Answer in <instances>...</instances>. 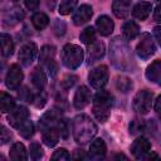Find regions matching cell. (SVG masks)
<instances>
[{
  "label": "cell",
  "mask_w": 161,
  "mask_h": 161,
  "mask_svg": "<svg viewBox=\"0 0 161 161\" xmlns=\"http://www.w3.org/2000/svg\"><path fill=\"white\" fill-rule=\"evenodd\" d=\"M11 140V133L10 131L5 127V126H1V137H0V141H1V145L9 142Z\"/></svg>",
  "instance_id": "f35d334b"
},
{
  "label": "cell",
  "mask_w": 161,
  "mask_h": 161,
  "mask_svg": "<svg viewBox=\"0 0 161 161\" xmlns=\"http://www.w3.org/2000/svg\"><path fill=\"white\" fill-rule=\"evenodd\" d=\"M86 157H87V156H86V153H84L83 150H75V151H74L73 158H75V160H80V158H86Z\"/></svg>",
  "instance_id": "b9f144b4"
},
{
  "label": "cell",
  "mask_w": 161,
  "mask_h": 161,
  "mask_svg": "<svg viewBox=\"0 0 161 161\" xmlns=\"http://www.w3.org/2000/svg\"><path fill=\"white\" fill-rule=\"evenodd\" d=\"M29 151H30V157H31L33 160H40V158L43 157V155H44L43 148H42L40 145L36 143V142H33V143L30 145Z\"/></svg>",
  "instance_id": "836d02e7"
},
{
  "label": "cell",
  "mask_w": 161,
  "mask_h": 161,
  "mask_svg": "<svg viewBox=\"0 0 161 161\" xmlns=\"http://www.w3.org/2000/svg\"><path fill=\"white\" fill-rule=\"evenodd\" d=\"M155 111H156L158 118L161 119V94L157 97V99H156V102H155Z\"/></svg>",
  "instance_id": "60d3db41"
},
{
  "label": "cell",
  "mask_w": 161,
  "mask_h": 161,
  "mask_svg": "<svg viewBox=\"0 0 161 161\" xmlns=\"http://www.w3.org/2000/svg\"><path fill=\"white\" fill-rule=\"evenodd\" d=\"M88 80L91 83V86L96 89H102L107 80H108V68L107 65H98L96 68H93L89 74H88Z\"/></svg>",
  "instance_id": "52a82bcc"
},
{
  "label": "cell",
  "mask_w": 161,
  "mask_h": 161,
  "mask_svg": "<svg viewBox=\"0 0 161 161\" xmlns=\"http://www.w3.org/2000/svg\"><path fill=\"white\" fill-rule=\"evenodd\" d=\"M18 131H19V135L23 136L24 138H30V137L34 135V125H33V122L28 118V119L18 128Z\"/></svg>",
  "instance_id": "4dcf8cb0"
},
{
  "label": "cell",
  "mask_w": 161,
  "mask_h": 161,
  "mask_svg": "<svg viewBox=\"0 0 161 161\" xmlns=\"http://www.w3.org/2000/svg\"><path fill=\"white\" fill-rule=\"evenodd\" d=\"M70 156L68 153V151L65 148H58L57 151H54V153L52 155V160H59V161H67L69 160Z\"/></svg>",
  "instance_id": "d590c367"
},
{
  "label": "cell",
  "mask_w": 161,
  "mask_h": 161,
  "mask_svg": "<svg viewBox=\"0 0 161 161\" xmlns=\"http://www.w3.org/2000/svg\"><path fill=\"white\" fill-rule=\"evenodd\" d=\"M150 150H151V143H150V141H148L147 138H145V137H138V138L132 143V146H131V152H132V155H133L136 158H138V160L145 158V157L148 155Z\"/></svg>",
  "instance_id": "8fae6325"
},
{
  "label": "cell",
  "mask_w": 161,
  "mask_h": 161,
  "mask_svg": "<svg viewBox=\"0 0 161 161\" xmlns=\"http://www.w3.org/2000/svg\"><path fill=\"white\" fill-rule=\"evenodd\" d=\"M54 57H55V47H53V45H44L40 49L39 62H40V64H43L45 67H49L50 64L55 63Z\"/></svg>",
  "instance_id": "44dd1931"
},
{
  "label": "cell",
  "mask_w": 161,
  "mask_h": 161,
  "mask_svg": "<svg viewBox=\"0 0 161 161\" xmlns=\"http://www.w3.org/2000/svg\"><path fill=\"white\" fill-rule=\"evenodd\" d=\"M31 23H33V25H34L35 29L42 30V29H44L49 24V18H48L47 14L39 11V13H35L31 16Z\"/></svg>",
  "instance_id": "83f0119b"
},
{
  "label": "cell",
  "mask_w": 161,
  "mask_h": 161,
  "mask_svg": "<svg viewBox=\"0 0 161 161\" xmlns=\"http://www.w3.org/2000/svg\"><path fill=\"white\" fill-rule=\"evenodd\" d=\"M84 59L83 49L75 44H65L62 49V62L69 69L78 68Z\"/></svg>",
  "instance_id": "277c9868"
},
{
  "label": "cell",
  "mask_w": 161,
  "mask_h": 161,
  "mask_svg": "<svg viewBox=\"0 0 161 161\" xmlns=\"http://www.w3.org/2000/svg\"><path fill=\"white\" fill-rule=\"evenodd\" d=\"M91 102V92L86 86H80L78 87V89L74 93V98H73V104L77 109H82L84 108L88 103Z\"/></svg>",
  "instance_id": "5bb4252c"
},
{
  "label": "cell",
  "mask_w": 161,
  "mask_h": 161,
  "mask_svg": "<svg viewBox=\"0 0 161 161\" xmlns=\"http://www.w3.org/2000/svg\"><path fill=\"white\" fill-rule=\"evenodd\" d=\"M157 1H158V3H161V0H157Z\"/></svg>",
  "instance_id": "7dc6e473"
},
{
  "label": "cell",
  "mask_w": 161,
  "mask_h": 161,
  "mask_svg": "<svg viewBox=\"0 0 161 161\" xmlns=\"http://www.w3.org/2000/svg\"><path fill=\"white\" fill-rule=\"evenodd\" d=\"M106 151H107V147H106L104 141L102 138H97L91 143L87 157L91 160H101L106 156Z\"/></svg>",
  "instance_id": "9a60e30c"
},
{
  "label": "cell",
  "mask_w": 161,
  "mask_h": 161,
  "mask_svg": "<svg viewBox=\"0 0 161 161\" xmlns=\"http://www.w3.org/2000/svg\"><path fill=\"white\" fill-rule=\"evenodd\" d=\"M77 3H78V0H62L60 4H59V10H58L59 14L60 15H68V14H70L74 10Z\"/></svg>",
  "instance_id": "1f68e13d"
},
{
  "label": "cell",
  "mask_w": 161,
  "mask_h": 161,
  "mask_svg": "<svg viewBox=\"0 0 161 161\" xmlns=\"http://www.w3.org/2000/svg\"><path fill=\"white\" fill-rule=\"evenodd\" d=\"M92 15H93L92 6L88 5V4H83V5H80V6L74 11L72 19H73V23H74L75 25H83V24H86L87 21L91 20Z\"/></svg>",
  "instance_id": "4fadbf2b"
},
{
  "label": "cell",
  "mask_w": 161,
  "mask_h": 161,
  "mask_svg": "<svg viewBox=\"0 0 161 161\" xmlns=\"http://www.w3.org/2000/svg\"><path fill=\"white\" fill-rule=\"evenodd\" d=\"M153 34H155V36H156V39H157L160 47H161V26H156V28L153 29Z\"/></svg>",
  "instance_id": "ee69618b"
},
{
  "label": "cell",
  "mask_w": 161,
  "mask_h": 161,
  "mask_svg": "<svg viewBox=\"0 0 161 161\" xmlns=\"http://www.w3.org/2000/svg\"><path fill=\"white\" fill-rule=\"evenodd\" d=\"M80 42L84 43V44H92L93 42H96V30L92 28V26H87L82 33H80V36H79Z\"/></svg>",
  "instance_id": "f546056e"
},
{
  "label": "cell",
  "mask_w": 161,
  "mask_h": 161,
  "mask_svg": "<svg viewBox=\"0 0 161 161\" xmlns=\"http://www.w3.org/2000/svg\"><path fill=\"white\" fill-rule=\"evenodd\" d=\"M155 50H156V45H155V42H153L151 34L143 33L140 38V42L137 43V47H136L137 55L141 59H147L155 54Z\"/></svg>",
  "instance_id": "8992f818"
},
{
  "label": "cell",
  "mask_w": 161,
  "mask_h": 161,
  "mask_svg": "<svg viewBox=\"0 0 161 161\" xmlns=\"http://www.w3.org/2000/svg\"><path fill=\"white\" fill-rule=\"evenodd\" d=\"M36 50H38V49H36V44H35V43L29 42V43L24 44V45L20 48L19 55H18L20 63H21L24 67H29V65L34 62V59H35Z\"/></svg>",
  "instance_id": "9c48e42d"
},
{
  "label": "cell",
  "mask_w": 161,
  "mask_h": 161,
  "mask_svg": "<svg viewBox=\"0 0 161 161\" xmlns=\"http://www.w3.org/2000/svg\"><path fill=\"white\" fill-rule=\"evenodd\" d=\"M152 93L147 89H141L136 93V96L133 97V102H132V107L133 111H136L138 114H146L148 113V111L151 109L152 106Z\"/></svg>",
  "instance_id": "5b68a950"
},
{
  "label": "cell",
  "mask_w": 161,
  "mask_h": 161,
  "mask_svg": "<svg viewBox=\"0 0 161 161\" xmlns=\"http://www.w3.org/2000/svg\"><path fill=\"white\" fill-rule=\"evenodd\" d=\"M116 88L122 93H128L133 88V83L127 77H117L116 79Z\"/></svg>",
  "instance_id": "f1b7e54d"
},
{
  "label": "cell",
  "mask_w": 161,
  "mask_h": 161,
  "mask_svg": "<svg viewBox=\"0 0 161 161\" xmlns=\"http://www.w3.org/2000/svg\"><path fill=\"white\" fill-rule=\"evenodd\" d=\"M42 137H43V142L48 147L55 146L59 141V137H60L58 126H50V127H47V128L42 130Z\"/></svg>",
  "instance_id": "2e32d148"
},
{
  "label": "cell",
  "mask_w": 161,
  "mask_h": 161,
  "mask_svg": "<svg viewBox=\"0 0 161 161\" xmlns=\"http://www.w3.org/2000/svg\"><path fill=\"white\" fill-rule=\"evenodd\" d=\"M96 26L98 29V33L103 36H108L113 29H114V23L113 20L107 16V15H101L97 20H96Z\"/></svg>",
  "instance_id": "d6986e66"
},
{
  "label": "cell",
  "mask_w": 161,
  "mask_h": 161,
  "mask_svg": "<svg viewBox=\"0 0 161 161\" xmlns=\"http://www.w3.org/2000/svg\"><path fill=\"white\" fill-rule=\"evenodd\" d=\"M72 131L75 142L79 145H86L96 136L97 126L87 114H78L73 118Z\"/></svg>",
  "instance_id": "7a4b0ae2"
},
{
  "label": "cell",
  "mask_w": 161,
  "mask_h": 161,
  "mask_svg": "<svg viewBox=\"0 0 161 161\" xmlns=\"http://www.w3.org/2000/svg\"><path fill=\"white\" fill-rule=\"evenodd\" d=\"M138 33H140V26L133 20L126 21L122 26V34H123L125 39H127V40L135 39L138 35Z\"/></svg>",
  "instance_id": "d4e9b609"
},
{
  "label": "cell",
  "mask_w": 161,
  "mask_h": 161,
  "mask_svg": "<svg viewBox=\"0 0 161 161\" xmlns=\"http://www.w3.org/2000/svg\"><path fill=\"white\" fill-rule=\"evenodd\" d=\"M104 55V44L102 42H93L92 44H89L88 48V62L89 63H94L97 60H99L101 58H103Z\"/></svg>",
  "instance_id": "ffe728a7"
},
{
  "label": "cell",
  "mask_w": 161,
  "mask_h": 161,
  "mask_svg": "<svg viewBox=\"0 0 161 161\" xmlns=\"http://www.w3.org/2000/svg\"><path fill=\"white\" fill-rule=\"evenodd\" d=\"M23 78H24V74H23V70L20 69V67L18 64H13L8 70V74L5 78V84L9 89H18L23 82Z\"/></svg>",
  "instance_id": "ba28073f"
},
{
  "label": "cell",
  "mask_w": 161,
  "mask_h": 161,
  "mask_svg": "<svg viewBox=\"0 0 161 161\" xmlns=\"http://www.w3.org/2000/svg\"><path fill=\"white\" fill-rule=\"evenodd\" d=\"M146 78L155 83V84H158L161 86V60L157 59V60H153L146 69Z\"/></svg>",
  "instance_id": "e0dca14e"
},
{
  "label": "cell",
  "mask_w": 161,
  "mask_h": 161,
  "mask_svg": "<svg viewBox=\"0 0 161 161\" xmlns=\"http://www.w3.org/2000/svg\"><path fill=\"white\" fill-rule=\"evenodd\" d=\"M109 59L113 67L122 72H133L136 62L127 42L121 36H114L109 44Z\"/></svg>",
  "instance_id": "6da1fadb"
},
{
  "label": "cell",
  "mask_w": 161,
  "mask_h": 161,
  "mask_svg": "<svg viewBox=\"0 0 161 161\" xmlns=\"http://www.w3.org/2000/svg\"><path fill=\"white\" fill-rule=\"evenodd\" d=\"M0 42H1V54L3 57L8 58L14 53V42L11 36L6 33H3L0 35Z\"/></svg>",
  "instance_id": "484cf974"
},
{
  "label": "cell",
  "mask_w": 161,
  "mask_h": 161,
  "mask_svg": "<svg viewBox=\"0 0 161 161\" xmlns=\"http://www.w3.org/2000/svg\"><path fill=\"white\" fill-rule=\"evenodd\" d=\"M25 14H24V10L19 6H14L11 9H9L5 14H4V18H3V23L5 26H14L16 25L19 21H21L24 19Z\"/></svg>",
  "instance_id": "7c38bea8"
},
{
  "label": "cell",
  "mask_w": 161,
  "mask_h": 161,
  "mask_svg": "<svg viewBox=\"0 0 161 161\" xmlns=\"http://www.w3.org/2000/svg\"><path fill=\"white\" fill-rule=\"evenodd\" d=\"M112 11L119 19L127 18L131 11V0H113Z\"/></svg>",
  "instance_id": "ac0fdd59"
},
{
  "label": "cell",
  "mask_w": 161,
  "mask_h": 161,
  "mask_svg": "<svg viewBox=\"0 0 161 161\" xmlns=\"http://www.w3.org/2000/svg\"><path fill=\"white\" fill-rule=\"evenodd\" d=\"M14 107H15L14 98L8 93L1 92V94H0V109H1V112H4V113L10 112Z\"/></svg>",
  "instance_id": "4316f807"
},
{
  "label": "cell",
  "mask_w": 161,
  "mask_h": 161,
  "mask_svg": "<svg viewBox=\"0 0 161 161\" xmlns=\"http://www.w3.org/2000/svg\"><path fill=\"white\" fill-rule=\"evenodd\" d=\"M28 118H29V111L24 106H15L10 111V114L8 117V121H9V123L14 128H19Z\"/></svg>",
  "instance_id": "30bf717a"
},
{
  "label": "cell",
  "mask_w": 161,
  "mask_h": 161,
  "mask_svg": "<svg viewBox=\"0 0 161 161\" xmlns=\"http://www.w3.org/2000/svg\"><path fill=\"white\" fill-rule=\"evenodd\" d=\"M113 107V96L108 91L99 89L93 99V114L99 122H106L111 116Z\"/></svg>",
  "instance_id": "3957f363"
},
{
  "label": "cell",
  "mask_w": 161,
  "mask_h": 161,
  "mask_svg": "<svg viewBox=\"0 0 161 161\" xmlns=\"http://www.w3.org/2000/svg\"><path fill=\"white\" fill-rule=\"evenodd\" d=\"M58 130H59V133H60V137L63 138H67L68 137V126H67V122L65 119H59L58 122Z\"/></svg>",
  "instance_id": "8d00e7d4"
},
{
  "label": "cell",
  "mask_w": 161,
  "mask_h": 161,
  "mask_svg": "<svg viewBox=\"0 0 161 161\" xmlns=\"http://www.w3.org/2000/svg\"><path fill=\"white\" fill-rule=\"evenodd\" d=\"M13 1H18V0H13Z\"/></svg>",
  "instance_id": "c3c4849f"
},
{
  "label": "cell",
  "mask_w": 161,
  "mask_h": 161,
  "mask_svg": "<svg viewBox=\"0 0 161 161\" xmlns=\"http://www.w3.org/2000/svg\"><path fill=\"white\" fill-rule=\"evenodd\" d=\"M145 130H146L145 121L138 119V118H135L133 121H131V123H130V133L131 135H138V133L143 132Z\"/></svg>",
  "instance_id": "d6a6232c"
},
{
  "label": "cell",
  "mask_w": 161,
  "mask_h": 161,
  "mask_svg": "<svg viewBox=\"0 0 161 161\" xmlns=\"http://www.w3.org/2000/svg\"><path fill=\"white\" fill-rule=\"evenodd\" d=\"M114 158H127V157H126L125 155H116Z\"/></svg>",
  "instance_id": "bcb514c9"
},
{
  "label": "cell",
  "mask_w": 161,
  "mask_h": 161,
  "mask_svg": "<svg viewBox=\"0 0 161 161\" xmlns=\"http://www.w3.org/2000/svg\"><path fill=\"white\" fill-rule=\"evenodd\" d=\"M24 3H25V6L29 10H36L38 6H39L40 0H24Z\"/></svg>",
  "instance_id": "ab89813d"
},
{
  "label": "cell",
  "mask_w": 161,
  "mask_h": 161,
  "mask_svg": "<svg viewBox=\"0 0 161 161\" xmlns=\"http://www.w3.org/2000/svg\"><path fill=\"white\" fill-rule=\"evenodd\" d=\"M151 10H152L151 3L140 1L138 4L135 5V8H133V10H132V15H133L136 19H138V20H145V19L150 15Z\"/></svg>",
  "instance_id": "7402d4cb"
},
{
  "label": "cell",
  "mask_w": 161,
  "mask_h": 161,
  "mask_svg": "<svg viewBox=\"0 0 161 161\" xmlns=\"http://www.w3.org/2000/svg\"><path fill=\"white\" fill-rule=\"evenodd\" d=\"M146 160H160V156L157 155V153H155V152H148V155L145 157Z\"/></svg>",
  "instance_id": "f6af8a7d"
},
{
  "label": "cell",
  "mask_w": 161,
  "mask_h": 161,
  "mask_svg": "<svg viewBox=\"0 0 161 161\" xmlns=\"http://www.w3.org/2000/svg\"><path fill=\"white\" fill-rule=\"evenodd\" d=\"M153 19H155L157 23H161V5H158V6L155 9V13H153Z\"/></svg>",
  "instance_id": "7bdbcfd3"
},
{
  "label": "cell",
  "mask_w": 161,
  "mask_h": 161,
  "mask_svg": "<svg viewBox=\"0 0 161 161\" xmlns=\"http://www.w3.org/2000/svg\"><path fill=\"white\" fill-rule=\"evenodd\" d=\"M75 82H77V77H75V75H67V77L62 80V86H63V88L69 89L70 87L74 86Z\"/></svg>",
  "instance_id": "74e56055"
},
{
  "label": "cell",
  "mask_w": 161,
  "mask_h": 161,
  "mask_svg": "<svg viewBox=\"0 0 161 161\" xmlns=\"http://www.w3.org/2000/svg\"><path fill=\"white\" fill-rule=\"evenodd\" d=\"M31 83L39 92L44 91V88L47 86V75H45L44 70L40 67H36L33 70V73H31Z\"/></svg>",
  "instance_id": "603a6c76"
},
{
  "label": "cell",
  "mask_w": 161,
  "mask_h": 161,
  "mask_svg": "<svg viewBox=\"0 0 161 161\" xmlns=\"http://www.w3.org/2000/svg\"><path fill=\"white\" fill-rule=\"evenodd\" d=\"M53 30H54V34H55L57 36H62V35L65 33V30H67L65 23L62 21V20H59V19H57V20L54 21V24H53Z\"/></svg>",
  "instance_id": "e575fe53"
},
{
  "label": "cell",
  "mask_w": 161,
  "mask_h": 161,
  "mask_svg": "<svg viewBox=\"0 0 161 161\" xmlns=\"http://www.w3.org/2000/svg\"><path fill=\"white\" fill-rule=\"evenodd\" d=\"M10 158L14 161H25L28 160V155H26V150L25 146L20 142H15L13 143V146L10 147Z\"/></svg>",
  "instance_id": "cb8c5ba5"
}]
</instances>
